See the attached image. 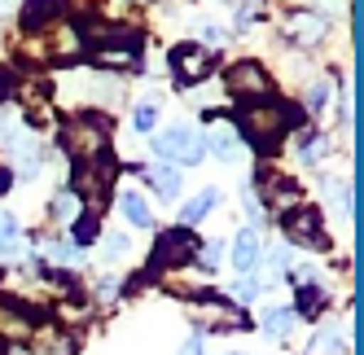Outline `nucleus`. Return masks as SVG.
Wrapping results in <instances>:
<instances>
[{"label":"nucleus","mask_w":364,"mask_h":355,"mask_svg":"<svg viewBox=\"0 0 364 355\" xmlns=\"http://www.w3.org/2000/svg\"><path fill=\"white\" fill-rule=\"evenodd\" d=\"M290 128H294V123H290V106H281V101H259V106H250L242 114V132L255 141V149H264V154Z\"/></svg>","instance_id":"f257e3e1"},{"label":"nucleus","mask_w":364,"mask_h":355,"mask_svg":"<svg viewBox=\"0 0 364 355\" xmlns=\"http://www.w3.org/2000/svg\"><path fill=\"white\" fill-rule=\"evenodd\" d=\"M154 154L163 158V167H167V163L198 167V163L206 158V141H202L198 132H189V128H171L167 136H159V141H154Z\"/></svg>","instance_id":"f03ea898"},{"label":"nucleus","mask_w":364,"mask_h":355,"mask_svg":"<svg viewBox=\"0 0 364 355\" xmlns=\"http://www.w3.org/2000/svg\"><path fill=\"white\" fill-rule=\"evenodd\" d=\"M110 180H114V163H110V154H101V158H84L80 167H75V189L88 197V211H92V215L106 207V202H101V193L110 189Z\"/></svg>","instance_id":"7ed1b4c3"},{"label":"nucleus","mask_w":364,"mask_h":355,"mask_svg":"<svg viewBox=\"0 0 364 355\" xmlns=\"http://www.w3.org/2000/svg\"><path fill=\"white\" fill-rule=\"evenodd\" d=\"M66 149L80 154V163L84 158H101L106 154V123L101 119H75L66 128Z\"/></svg>","instance_id":"20e7f679"},{"label":"nucleus","mask_w":364,"mask_h":355,"mask_svg":"<svg viewBox=\"0 0 364 355\" xmlns=\"http://www.w3.org/2000/svg\"><path fill=\"white\" fill-rule=\"evenodd\" d=\"M211 66H215V58L206 53L202 44H180L176 53H171V70H176L180 84H198V80H206V75H211Z\"/></svg>","instance_id":"39448f33"},{"label":"nucleus","mask_w":364,"mask_h":355,"mask_svg":"<svg viewBox=\"0 0 364 355\" xmlns=\"http://www.w3.org/2000/svg\"><path fill=\"white\" fill-rule=\"evenodd\" d=\"M193 255V237L189 233H163L159 237V250H154V268H171V263H185Z\"/></svg>","instance_id":"423d86ee"},{"label":"nucleus","mask_w":364,"mask_h":355,"mask_svg":"<svg viewBox=\"0 0 364 355\" xmlns=\"http://www.w3.org/2000/svg\"><path fill=\"white\" fill-rule=\"evenodd\" d=\"M285 237L290 241H303V246H325V233H321V215L316 211H294L285 219Z\"/></svg>","instance_id":"0eeeda50"},{"label":"nucleus","mask_w":364,"mask_h":355,"mask_svg":"<svg viewBox=\"0 0 364 355\" xmlns=\"http://www.w3.org/2000/svg\"><path fill=\"white\" fill-rule=\"evenodd\" d=\"M228 88L242 92V97H264L268 92V80H264V70H259L255 62H237V66L228 70Z\"/></svg>","instance_id":"6e6552de"},{"label":"nucleus","mask_w":364,"mask_h":355,"mask_svg":"<svg viewBox=\"0 0 364 355\" xmlns=\"http://www.w3.org/2000/svg\"><path fill=\"white\" fill-rule=\"evenodd\" d=\"M285 31H290V40L294 44H303V48H311L325 31H329V18H321V13H294L290 22H285Z\"/></svg>","instance_id":"1a4fd4ad"},{"label":"nucleus","mask_w":364,"mask_h":355,"mask_svg":"<svg viewBox=\"0 0 364 355\" xmlns=\"http://www.w3.org/2000/svg\"><path fill=\"white\" fill-rule=\"evenodd\" d=\"M255 263H259V237H255V228H246V233L237 237V250H232V268L255 272Z\"/></svg>","instance_id":"9d476101"},{"label":"nucleus","mask_w":364,"mask_h":355,"mask_svg":"<svg viewBox=\"0 0 364 355\" xmlns=\"http://www.w3.org/2000/svg\"><path fill=\"white\" fill-rule=\"evenodd\" d=\"M259 185L268 189L264 197H272V202H294L299 197V185L285 180V175H277V171H264V175H259Z\"/></svg>","instance_id":"9b49d317"},{"label":"nucleus","mask_w":364,"mask_h":355,"mask_svg":"<svg viewBox=\"0 0 364 355\" xmlns=\"http://www.w3.org/2000/svg\"><path fill=\"white\" fill-rule=\"evenodd\" d=\"M145 180L159 189L163 197H176L180 193V175L171 171V167H163V163H154V167H145Z\"/></svg>","instance_id":"f8f14e48"},{"label":"nucleus","mask_w":364,"mask_h":355,"mask_svg":"<svg viewBox=\"0 0 364 355\" xmlns=\"http://www.w3.org/2000/svg\"><path fill=\"white\" fill-rule=\"evenodd\" d=\"M119 207H123V215L132 219L136 228H154V215H149V207H145L141 193H119Z\"/></svg>","instance_id":"ddd939ff"},{"label":"nucleus","mask_w":364,"mask_h":355,"mask_svg":"<svg viewBox=\"0 0 364 355\" xmlns=\"http://www.w3.org/2000/svg\"><path fill=\"white\" fill-rule=\"evenodd\" d=\"M215 202H220V193H215V189H202L198 197H189V202H185V211H180V219H185V224H193V219H202L206 211H211Z\"/></svg>","instance_id":"4468645a"},{"label":"nucleus","mask_w":364,"mask_h":355,"mask_svg":"<svg viewBox=\"0 0 364 355\" xmlns=\"http://www.w3.org/2000/svg\"><path fill=\"white\" fill-rule=\"evenodd\" d=\"M264 329H268V338H285L294 329V312H268L264 316Z\"/></svg>","instance_id":"2eb2a0df"},{"label":"nucleus","mask_w":364,"mask_h":355,"mask_svg":"<svg viewBox=\"0 0 364 355\" xmlns=\"http://www.w3.org/2000/svg\"><path fill=\"white\" fill-rule=\"evenodd\" d=\"M206 149H215L220 158H232V154H237V141H232L228 132H211V141H206Z\"/></svg>","instance_id":"dca6fc26"},{"label":"nucleus","mask_w":364,"mask_h":355,"mask_svg":"<svg viewBox=\"0 0 364 355\" xmlns=\"http://www.w3.org/2000/svg\"><path fill=\"white\" fill-rule=\"evenodd\" d=\"M62 9V0H36V5H31V27H40V22H48V13H58Z\"/></svg>","instance_id":"f3484780"},{"label":"nucleus","mask_w":364,"mask_h":355,"mask_svg":"<svg viewBox=\"0 0 364 355\" xmlns=\"http://www.w3.org/2000/svg\"><path fill=\"white\" fill-rule=\"evenodd\" d=\"M154 123H159V110H154V101L132 114V128H136V132H154Z\"/></svg>","instance_id":"a211bd4d"},{"label":"nucleus","mask_w":364,"mask_h":355,"mask_svg":"<svg viewBox=\"0 0 364 355\" xmlns=\"http://www.w3.org/2000/svg\"><path fill=\"white\" fill-rule=\"evenodd\" d=\"M70 233H75V241H80V246H88V241L97 237V219H92V215L75 219V228H70Z\"/></svg>","instance_id":"6ab92c4d"},{"label":"nucleus","mask_w":364,"mask_h":355,"mask_svg":"<svg viewBox=\"0 0 364 355\" xmlns=\"http://www.w3.org/2000/svg\"><path fill=\"white\" fill-rule=\"evenodd\" d=\"M299 312H321V294L316 290H303L299 294Z\"/></svg>","instance_id":"aec40b11"},{"label":"nucleus","mask_w":364,"mask_h":355,"mask_svg":"<svg viewBox=\"0 0 364 355\" xmlns=\"http://www.w3.org/2000/svg\"><path fill=\"white\" fill-rule=\"evenodd\" d=\"M106 255L110 259H123L127 255V237H106Z\"/></svg>","instance_id":"412c9836"},{"label":"nucleus","mask_w":364,"mask_h":355,"mask_svg":"<svg viewBox=\"0 0 364 355\" xmlns=\"http://www.w3.org/2000/svg\"><path fill=\"white\" fill-rule=\"evenodd\" d=\"M325 101H329V88H325V84H316V88L307 92V106H311V110H321Z\"/></svg>","instance_id":"4be33fe9"},{"label":"nucleus","mask_w":364,"mask_h":355,"mask_svg":"<svg viewBox=\"0 0 364 355\" xmlns=\"http://www.w3.org/2000/svg\"><path fill=\"white\" fill-rule=\"evenodd\" d=\"M329 145H321V141H311L307 149H303V163H321V154H325Z\"/></svg>","instance_id":"5701e85b"},{"label":"nucleus","mask_w":364,"mask_h":355,"mask_svg":"<svg viewBox=\"0 0 364 355\" xmlns=\"http://www.w3.org/2000/svg\"><path fill=\"white\" fill-rule=\"evenodd\" d=\"M255 18H259V9H255V5H246V9L237 13V31H250V22H255Z\"/></svg>","instance_id":"b1692460"},{"label":"nucleus","mask_w":364,"mask_h":355,"mask_svg":"<svg viewBox=\"0 0 364 355\" xmlns=\"http://www.w3.org/2000/svg\"><path fill=\"white\" fill-rule=\"evenodd\" d=\"M237 298H242V302H255V298H259V281H255V285L242 281V285H237Z\"/></svg>","instance_id":"393cba45"},{"label":"nucleus","mask_w":364,"mask_h":355,"mask_svg":"<svg viewBox=\"0 0 364 355\" xmlns=\"http://www.w3.org/2000/svg\"><path fill=\"white\" fill-rule=\"evenodd\" d=\"M70 207H75V197H70V193H58V197H53V215H66Z\"/></svg>","instance_id":"a878e982"},{"label":"nucleus","mask_w":364,"mask_h":355,"mask_svg":"<svg viewBox=\"0 0 364 355\" xmlns=\"http://www.w3.org/2000/svg\"><path fill=\"white\" fill-rule=\"evenodd\" d=\"M9 92H14V75L0 70V97H9Z\"/></svg>","instance_id":"bb28decb"},{"label":"nucleus","mask_w":364,"mask_h":355,"mask_svg":"<svg viewBox=\"0 0 364 355\" xmlns=\"http://www.w3.org/2000/svg\"><path fill=\"white\" fill-rule=\"evenodd\" d=\"M180 355H202V338H189V342H185V351H180Z\"/></svg>","instance_id":"cd10ccee"},{"label":"nucleus","mask_w":364,"mask_h":355,"mask_svg":"<svg viewBox=\"0 0 364 355\" xmlns=\"http://www.w3.org/2000/svg\"><path fill=\"white\" fill-rule=\"evenodd\" d=\"M9 5H14V0H0V13H5V9H9Z\"/></svg>","instance_id":"c85d7f7f"},{"label":"nucleus","mask_w":364,"mask_h":355,"mask_svg":"<svg viewBox=\"0 0 364 355\" xmlns=\"http://www.w3.org/2000/svg\"><path fill=\"white\" fill-rule=\"evenodd\" d=\"M0 355H5V346H0Z\"/></svg>","instance_id":"c756f323"}]
</instances>
